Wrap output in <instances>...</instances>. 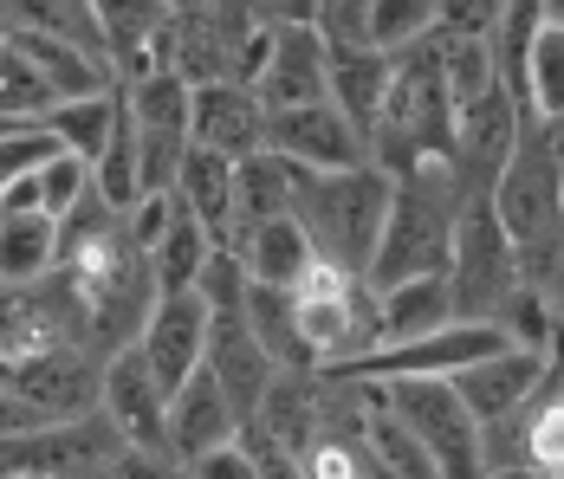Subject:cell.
<instances>
[{
  "instance_id": "cell-1",
  "label": "cell",
  "mask_w": 564,
  "mask_h": 479,
  "mask_svg": "<svg viewBox=\"0 0 564 479\" xmlns=\"http://www.w3.org/2000/svg\"><path fill=\"white\" fill-rule=\"evenodd\" d=\"M460 175L448 156H422L415 168H402L390 188V214H383V240L370 260V285H402V279H435L448 272L454 220H460Z\"/></svg>"
},
{
  "instance_id": "cell-2",
  "label": "cell",
  "mask_w": 564,
  "mask_h": 479,
  "mask_svg": "<svg viewBox=\"0 0 564 479\" xmlns=\"http://www.w3.org/2000/svg\"><path fill=\"white\" fill-rule=\"evenodd\" d=\"M390 188H395V175H383L377 162L332 168V175H305L299 182V202H292V220L305 227V240H312L318 260L370 279L377 240H383V214H390Z\"/></svg>"
},
{
  "instance_id": "cell-3",
  "label": "cell",
  "mask_w": 564,
  "mask_h": 479,
  "mask_svg": "<svg viewBox=\"0 0 564 479\" xmlns=\"http://www.w3.org/2000/svg\"><path fill=\"white\" fill-rule=\"evenodd\" d=\"M448 298L460 324H500L532 292L525 279V253L512 247V233L500 227V214L487 195H467L460 220H454V247H448Z\"/></svg>"
},
{
  "instance_id": "cell-4",
  "label": "cell",
  "mask_w": 564,
  "mask_h": 479,
  "mask_svg": "<svg viewBox=\"0 0 564 479\" xmlns=\"http://www.w3.org/2000/svg\"><path fill=\"white\" fill-rule=\"evenodd\" d=\"M285 298H292L299 344H305L312 370H338L350 357L377 350V292H370V279L332 266V260H312L285 285Z\"/></svg>"
},
{
  "instance_id": "cell-5",
  "label": "cell",
  "mask_w": 564,
  "mask_h": 479,
  "mask_svg": "<svg viewBox=\"0 0 564 479\" xmlns=\"http://www.w3.org/2000/svg\"><path fill=\"white\" fill-rule=\"evenodd\" d=\"M377 395H383V409H390L395 422L429 447V460L442 467V479H480L487 473L480 422H474V409L454 395L448 375H383Z\"/></svg>"
},
{
  "instance_id": "cell-6",
  "label": "cell",
  "mask_w": 564,
  "mask_h": 479,
  "mask_svg": "<svg viewBox=\"0 0 564 479\" xmlns=\"http://www.w3.org/2000/svg\"><path fill=\"white\" fill-rule=\"evenodd\" d=\"M448 382L454 395L474 409V422L487 427V422H507V415H525L539 395H552L564 382V363H552L545 350H525V344H500V350L460 363Z\"/></svg>"
},
{
  "instance_id": "cell-7",
  "label": "cell",
  "mask_w": 564,
  "mask_h": 479,
  "mask_svg": "<svg viewBox=\"0 0 564 479\" xmlns=\"http://www.w3.org/2000/svg\"><path fill=\"white\" fill-rule=\"evenodd\" d=\"M188 98L195 91L175 72H150V78L123 85V117H130L137 162H143V195L170 188L182 156H188Z\"/></svg>"
},
{
  "instance_id": "cell-8",
  "label": "cell",
  "mask_w": 564,
  "mask_h": 479,
  "mask_svg": "<svg viewBox=\"0 0 564 479\" xmlns=\"http://www.w3.org/2000/svg\"><path fill=\"white\" fill-rule=\"evenodd\" d=\"M519 123H525V105L512 98L507 85H494L474 105L454 110V175H460L467 195L494 188V175L507 168L512 143H519Z\"/></svg>"
},
{
  "instance_id": "cell-9",
  "label": "cell",
  "mask_w": 564,
  "mask_h": 479,
  "mask_svg": "<svg viewBox=\"0 0 564 479\" xmlns=\"http://www.w3.org/2000/svg\"><path fill=\"white\" fill-rule=\"evenodd\" d=\"M267 150H280L285 162H299V168H312V175L370 162L364 130H357L332 98H325V105H299V110H267Z\"/></svg>"
},
{
  "instance_id": "cell-10",
  "label": "cell",
  "mask_w": 564,
  "mask_h": 479,
  "mask_svg": "<svg viewBox=\"0 0 564 479\" xmlns=\"http://www.w3.org/2000/svg\"><path fill=\"white\" fill-rule=\"evenodd\" d=\"M137 350H143L150 375L163 382V395H175L208 357V298L202 292H156L150 318L137 330Z\"/></svg>"
},
{
  "instance_id": "cell-11",
  "label": "cell",
  "mask_w": 564,
  "mask_h": 479,
  "mask_svg": "<svg viewBox=\"0 0 564 479\" xmlns=\"http://www.w3.org/2000/svg\"><path fill=\"white\" fill-rule=\"evenodd\" d=\"M253 98L267 110H299L332 98V46L312 20L305 26H273V46L253 72Z\"/></svg>"
},
{
  "instance_id": "cell-12",
  "label": "cell",
  "mask_w": 564,
  "mask_h": 479,
  "mask_svg": "<svg viewBox=\"0 0 564 479\" xmlns=\"http://www.w3.org/2000/svg\"><path fill=\"white\" fill-rule=\"evenodd\" d=\"M98 415L117 427L123 447H137V454H163V415H170V395H163V382L150 375V363H143L137 344L117 350V357H105V375H98Z\"/></svg>"
},
{
  "instance_id": "cell-13",
  "label": "cell",
  "mask_w": 564,
  "mask_h": 479,
  "mask_svg": "<svg viewBox=\"0 0 564 479\" xmlns=\"http://www.w3.org/2000/svg\"><path fill=\"white\" fill-rule=\"evenodd\" d=\"M98 375H105V363L85 344H58V350H40V357H20L13 389L40 409V422L58 427L98 415Z\"/></svg>"
},
{
  "instance_id": "cell-14",
  "label": "cell",
  "mask_w": 564,
  "mask_h": 479,
  "mask_svg": "<svg viewBox=\"0 0 564 479\" xmlns=\"http://www.w3.org/2000/svg\"><path fill=\"white\" fill-rule=\"evenodd\" d=\"M240 427H247V415L234 409V395H227L221 382H215V370L202 363V370L170 395V415H163V454H170L175 467H188V460H202L208 447L240 440Z\"/></svg>"
},
{
  "instance_id": "cell-15",
  "label": "cell",
  "mask_w": 564,
  "mask_h": 479,
  "mask_svg": "<svg viewBox=\"0 0 564 479\" xmlns=\"http://www.w3.org/2000/svg\"><path fill=\"white\" fill-rule=\"evenodd\" d=\"M188 143L215 150L227 162H247L267 150V105L253 85H195L188 98Z\"/></svg>"
},
{
  "instance_id": "cell-16",
  "label": "cell",
  "mask_w": 564,
  "mask_h": 479,
  "mask_svg": "<svg viewBox=\"0 0 564 479\" xmlns=\"http://www.w3.org/2000/svg\"><path fill=\"white\" fill-rule=\"evenodd\" d=\"M240 434L253 447L305 460V447L318 440V370H273V382L260 389V402H253Z\"/></svg>"
},
{
  "instance_id": "cell-17",
  "label": "cell",
  "mask_w": 564,
  "mask_h": 479,
  "mask_svg": "<svg viewBox=\"0 0 564 479\" xmlns=\"http://www.w3.org/2000/svg\"><path fill=\"white\" fill-rule=\"evenodd\" d=\"M202 363L215 370V382L234 395V409H240V415H253L260 389H267L273 370H280V363L260 350V337L247 330L240 312H208V357H202Z\"/></svg>"
},
{
  "instance_id": "cell-18",
  "label": "cell",
  "mask_w": 564,
  "mask_h": 479,
  "mask_svg": "<svg viewBox=\"0 0 564 479\" xmlns=\"http://www.w3.org/2000/svg\"><path fill=\"white\" fill-rule=\"evenodd\" d=\"M227 253H240V266H247L253 285H280V292L312 266V260H318V253H312V240H305V227H299L292 214H273V220H247V227H234Z\"/></svg>"
},
{
  "instance_id": "cell-19",
  "label": "cell",
  "mask_w": 564,
  "mask_h": 479,
  "mask_svg": "<svg viewBox=\"0 0 564 479\" xmlns=\"http://www.w3.org/2000/svg\"><path fill=\"white\" fill-rule=\"evenodd\" d=\"M7 46L26 53V65L46 78V91H53L58 105H72V98H98V91H111L117 85V72L98 53H85V46H72V40H53V33H7Z\"/></svg>"
},
{
  "instance_id": "cell-20",
  "label": "cell",
  "mask_w": 564,
  "mask_h": 479,
  "mask_svg": "<svg viewBox=\"0 0 564 479\" xmlns=\"http://www.w3.org/2000/svg\"><path fill=\"white\" fill-rule=\"evenodd\" d=\"M170 195H175L182 214H195V220L208 227L215 247H227V233H234V162L188 143V156H182V168H175Z\"/></svg>"
},
{
  "instance_id": "cell-21",
  "label": "cell",
  "mask_w": 564,
  "mask_h": 479,
  "mask_svg": "<svg viewBox=\"0 0 564 479\" xmlns=\"http://www.w3.org/2000/svg\"><path fill=\"white\" fill-rule=\"evenodd\" d=\"M377 292V285H370ZM454 324V298H448V279H402V285H383L377 292V344H402V337H429Z\"/></svg>"
},
{
  "instance_id": "cell-22",
  "label": "cell",
  "mask_w": 564,
  "mask_h": 479,
  "mask_svg": "<svg viewBox=\"0 0 564 479\" xmlns=\"http://www.w3.org/2000/svg\"><path fill=\"white\" fill-rule=\"evenodd\" d=\"M305 175H312V168L285 162L280 150H260V156L234 162V227H247V220H273V214H292ZM227 240H234V233H227Z\"/></svg>"
},
{
  "instance_id": "cell-23",
  "label": "cell",
  "mask_w": 564,
  "mask_h": 479,
  "mask_svg": "<svg viewBox=\"0 0 564 479\" xmlns=\"http://www.w3.org/2000/svg\"><path fill=\"white\" fill-rule=\"evenodd\" d=\"M58 266V220L40 208L0 214V285H40Z\"/></svg>"
},
{
  "instance_id": "cell-24",
  "label": "cell",
  "mask_w": 564,
  "mask_h": 479,
  "mask_svg": "<svg viewBox=\"0 0 564 479\" xmlns=\"http://www.w3.org/2000/svg\"><path fill=\"white\" fill-rule=\"evenodd\" d=\"M390 72L395 58L377 53V46H357V53H332V105L364 130V143H370V123H377V110H383V91H390Z\"/></svg>"
},
{
  "instance_id": "cell-25",
  "label": "cell",
  "mask_w": 564,
  "mask_h": 479,
  "mask_svg": "<svg viewBox=\"0 0 564 479\" xmlns=\"http://www.w3.org/2000/svg\"><path fill=\"white\" fill-rule=\"evenodd\" d=\"M117 110H123V85L98 91V98H72V105H53V110H46V130L58 137V150H72V156L98 162V150L111 143V130H117Z\"/></svg>"
},
{
  "instance_id": "cell-26",
  "label": "cell",
  "mask_w": 564,
  "mask_h": 479,
  "mask_svg": "<svg viewBox=\"0 0 564 479\" xmlns=\"http://www.w3.org/2000/svg\"><path fill=\"white\" fill-rule=\"evenodd\" d=\"M7 20H13V33H53V40H72V46L105 58V33H98L91 0H7Z\"/></svg>"
},
{
  "instance_id": "cell-27",
  "label": "cell",
  "mask_w": 564,
  "mask_h": 479,
  "mask_svg": "<svg viewBox=\"0 0 564 479\" xmlns=\"http://www.w3.org/2000/svg\"><path fill=\"white\" fill-rule=\"evenodd\" d=\"M519 98L525 110L545 123V117H564V26L545 20L525 46V65H519Z\"/></svg>"
},
{
  "instance_id": "cell-28",
  "label": "cell",
  "mask_w": 564,
  "mask_h": 479,
  "mask_svg": "<svg viewBox=\"0 0 564 479\" xmlns=\"http://www.w3.org/2000/svg\"><path fill=\"white\" fill-rule=\"evenodd\" d=\"M208 253H215V240H208V227L195 220V214L175 208L170 233L150 247V266H156V292H195V279L208 266Z\"/></svg>"
},
{
  "instance_id": "cell-29",
  "label": "cell",
  "mask_w": 564,
  "mask_h": 479,
  "mask_svg": "<svg viewBox=\"0 0 564 479\" xmlns=\"http://www.w3.org/2000/svg\"><path fill=\"white\" fill-rule=\"evenodd\" d=\"M364 447H370V460H377V473L383 479H442V467L429 460V447H422V440L383 409V395H377V409H370Z\"/></svg>"
},
{
  "instance_id": "cell-30",
  "label": "cell",
  "mask_w": 564,
  "mask_h": 479,
  "mask_svg": "<svg viewBox=\"0 0 564 479\" xmlns=\"http://www.w3.org/2000/svg\"><path fill=\"white\" fill-rule=\"evenodd\" d=\"M53 105H58V98L46 91V78L26 65V53L0 40V117H7V123H20V130H33V123H46V110H53Z\"/></svg>"
},
{
  "instance_id": "cell-31",
  "label": "cell",
  "mask_w": 564,
  "mask_h": 479,
  "mask_svg": "<svg viewBox=\"0 0 564 479\" xmlns=\"http://www.w3.org/2000/svg\"><path fill=\"white\" fill-rule=\"evenodd\" d=\"M85 195H91V162H85V156L58 150L53 162H40V168H33V208H40V214L65 220Z\"/></svg>"
},
{
  "instance_id": "cell-32",
  "label": "cell",
  "mask_w": 564,
  "mask_h": 479,
  "mask_svg": "<svg viewBox=\"0 0 564 479\" xmlns=\"http://www.w3.org/2000/svg\"><path fill=\"white\" fill-rule=\"evenodd\" d=\"M429 33H435V0H370V46L377 53H409Z\"/></svg>"
},
{
  "instance_id": "cell-33",
  "label": "cell",
  "mask_w": 564,
  "mask_h": 479,
  "mask_svg": "<svg viewBox=\"0 0 564 479\" xmlns=\"http://www.w3.org/2000/svg\"><path fill=\"white\" fill-rule=\"evenodd\" d=\"M312 26L325 33L332 53H357V46H370V0H318Z\"/></svg>"
},
{
  "instance_id": "cell-34",
  "label": "cell",
  "mask_w": 564,
  "mask_h": 479,
  "mask_svg": "<svg viewBox=\"0 0 564 479\" xmlns=\"http://www.w3.org/2000/svg\"><path fill=\"white\" fill-rule=\"evenodd\" d=\"M58 156V137L40 123V130H20V137H0V195L13 188V182H26L40 162Z\"/></svg>"
},
{
  "instance_id": "cell-35",
  "label": "cell",
  "mask_w": 564,
  "mask_h": 479,
  "mask_svg": "<svg viewBox=\"0 0 564 479\" xmlns=\"http://www.w3.org/2000/svg\"><path fill=\"white\" fill-rule=\"evenodd\" d=\"M182 473L188 479H260V447L240 434V440H227V447H208L202 460H188Z\"/></svg>"
},
{
  "instance_id": "cell-36",
  "label": "cell",
  "mask_w": 564,
  "mask_h": 479,
  "mask_svg": "<svg viewBox=\"0 0 564 479\" xmlns=\"http://www.w3.org/2000/svg\"><path fill=\"white\" fill-rule=\"evenodd\" d=\"M40 409L20 395V389H0V440H20V434H40Z\"/></svg>"
},
{
  "instance_id": "cell-37",
  "label": "cell",
  "mask_w": 564,
  "mask_h": 479,
  "mask_svg": "<svg viewBox=\"0 0 564 479\" xmlns=\"http://www.w3.org/2000/svg\"><path fill=\"white\" fill-rule=\"evenodd\" d=\"M260 26H305L318 13V0H240Z\"/></svg>"
},
{
  "instance_id": "cell-38",
  "label": "cell",
  "mask_w": 564,
  "mask_h": 479,
  "mask_svg": "<svg viewBox=\"0 0 564 479\" xmlns=\"http://www.w3.org/2000/svg\"><path fill=\"white\" fill-rule=\"evenodd\" d=\"M260 479H305V467H299L292 454H273V447H260Z\"/></svg>"
},
{
  "instance_id": "cell-39",
  "label": "cell",
  "mask_w": 564,
  "mask_h": 479,
  "mask_svg": "<svg viewBox=\"0 0 564 479\" xmlns=\"http://www.w3.org/2000/svg\"><path fill=\"white\" fill-rule=\"evenodd\" d=\"M539 292H545V305H552V324H558V337H564V266L552 272V279L539 285Z\"/></svg>"
},
{
  "instance_id": "cell-40",
  "label": "cell",
  "mask_w": 564,
  "mask_h": 479,
  "mask_svg": "<svg viewBox=\"0 0 564 479\" xmlns=\"http://www.w3.org/2000/svg\"><path fill=\"white\" fill-rule=\"evenodd\" d=\"M480 479H545V473H532V467H494V473H480Z\"/></svg>"
},
{
  "instance_id": "cell-41",
  "label": "cell",
  "mask_w": 564,
  "mask_h": 479,
  "mask_svg": "<svg viewBox=\"0 0 564 479\" xmlns=\"http://www.w3.org/2000/svg\"><path fill=\"white\" fill-rule=\"evenodd\" d=\"M195 7H208V0H170V13H195Z\"/></svg>"
},
{
  "instance_id": "cell-42",
  "label": "cell",
  "mask_w": 564,
  "mask_h": 479,
  "mask_svg": "<svg viewBox=\"0 0 564 479\" xmlns=\"http://www.w3.org/2000/svg\"><path fill=\"white\" fill-rule=\"evenodd\" d=\"M545 20H558L564 26V0H545Z\"/></svg>"
},
{
  "instance_id": "cell-43",
  "label": "cell",
  "mask_w": 564,
  "mask_h": 479,
  "mask_svg": "<svg viewBox=\"0 0 564 479\" xmlns=\"http://www.w3.org/2000/svg\"><path fill=\"white\" fill-rule=\"evenodd\" d=\"M33 130H40V123H33ZM0 137H20V123H7V117H0Z\"/></svg>"
},
{
  "instance_id": "cell-44",
  "label": "cell",
  "mask_w": 564,
  "mask_h": 479,
  "mask_svg": "<svg viewBox=\"0 0 564 479\" xmlns=\"http://www.w3.org/2000/svg\"><path fill=\"white\" fill-rule=\"evenodd\" d=\"M377 479H383V473H377Z\"/></svg>"
}]
</instances>
